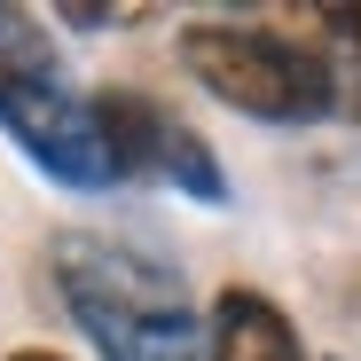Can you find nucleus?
<instances>
[{
    "mask_svg": "<svg viewBox=\"0 0 361 361\" xmlns=\"http://www.w3.org/2000/svg\"><path fill=\"white\" fill-rule=\"evenodd\" d=\"M47 283L102 361H212L189 275L149 244H126L110 228H63L47 244Z\"/></svg>",
    "mask_w": 361,
    "mask_h": 361,
    "instance_id": "1",
    "label": "nucleus"
},
{
    "mask_svg": "<svg viewBox=\"0 0 361 361\" xmlns=\"http://www.w3.org/2000/svg\"><path fill=\"white\" fill-rule=\"evenodd\" d=\"M0 134L63 189H118V165L94 126V94L71 79L47 24L16 0H0Z\"/></svg>",
    "mask_w": 361,
    "mask_h": 361,
    "instance_id": "2",
    "label": "nucleus"
},
{
    "mask_svg": "<svg viewBox=\"0 0 361 361\" xmlns=\"http://www.w3.org/2000/svg\"><path fill=\"white\" fill-rule=\"evenodd\" d=\"M180 71L212 102L267 118V126H307L338 102V71L314 39H290L275 24H189L180 32Z\"/></svg>",
    "mask_w": 361,
    "mask_h": 361,
    "instance_id": "3",
    "label": "nucleus"
},
{
    "mask_svg": "<svg viewBox=\"0 0 361 361\" xmlns=\"http://www.w3.org/2000/svg\"><path fill=\"white\" fill-rule=\"evenodd\" d=\"M94 126H102V149L118 165V180H165V189L197 197V204H220L228 197V173L212 157V142L189 126V118H173L157 94H134V87H94Z\"/></svg>",
    "mask_w": 361,
    "mask_h": 361,
    "instance_id": "4",
    "label": "nucleus"
},
{
    "mask_svg": "<svg viewBox=\"0 0 361 361\" xmlns=\"http://www.w3.org/2000/svg\"><path fill=\"white\" fill-rule=\"evenodd\" d=\"M212 361H307V345H298V322L275 307L267 290L252 283H228L212 298Z\"/></svg>",
    "mask_w": 361,
    "mask_h": 361,
    "instance_id": "5",
    "label": "nucleus"
},
{
    "mask_svg": "<svg viewBox=\"0 0 361 361\" xmlns=\"http://www.w3.org/2000/svg\"><path fill=\"white\" fill-rule=\"evenodd\" d=\"M63 24L71 32H110V24H142V8H94V0H71Z\"/></svg>",
    "mask_w": 361,
    "mask_h": 361,
    "instance_id": "6",
    "label": "nucleus"
},
{
    "mask_svg": "<svg viewBox=\"0 0 361 361\" xmlns=\"http://www.w3.org/2000/svg\"><path fill=\"white\" fill-rule=\"evenodd\" d=\"M322 24H330V32H345V39L361 47V8H353V0H345V8H322Z\"/></svg>",
    "mask_w": 361,
    "mask_h": 361,
    "instance_id": "7",
    "label": "nucleus"
},
{
    "mask_svg": "<svg viewBox=\"0 0 361 361\" xmlns=\"http://www.w3.org/2000/svg\"><path fill=\"white\" fill-rule=\"evenodd\" d=\"M0 361H71V353H55V345H16V353H0Z\"/></svg>",
    "mask_w": 361,
    "mask_h": 361,
    "instance_id": "8",
    "label": "nucleus"
}]
</instances>
